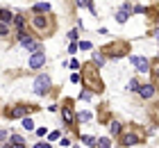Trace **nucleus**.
<instances>
[{"label": "nucleus", "instance_id": "nucleus-1", "mask_svg": "<svg viewBox=\"0 0 159 148\" xmlns=\"http://www.w3.org/2000/svg\"><path fill=\"white\" fill-rule=\"evenodd\" d=\"M50 75H46V73H41V75L34 80V93L37 96H46L48 91H50Z\"/></svg>", "mask_w": 159, "mask_h": 148}, {"label": "nucleus", "instance_id": "nucleus-2", "mask_svg": "<svg viewBox=\"0 0 159 148\" xmlns=\"http://www.w3.org/2000/svg\"><path fill=\"white\" fill-rule=\"evenodd\" d=\"M18 41H20V46L27 48L30 53H37V50H41V43L37 39H32L27 32H18Z\"/></svg>", "mask_w": 159, "mask_h": 148}, {"label": "nucleus", "instance_id": "nucleus-3", "mask_svg": "<svg viewBox=\"0 0 159 148\" xmlns=\"http://www.w3.org/2000/svg\"><path fill=\"white\" fill-rule=\"evenodd\" d=\"M37 107H27V105H16V107H9L5 112V116L7 118H23V116H27V112H34Z\"/></svg>", "mask_w": 159, "mask_h": 148}, {"label": "nucleus", "instance_id": "nucleus-4", "mask_svg": "<svg viewBox=\"0 0 159 148\" xmlns=\"http://www.w3.org/2000/svg\"><path fill=\"white\" fill-rule=\"evenodd\" d=\"M61 116L66 121V125H75V109H73V103L70 100H66V105L61 107Z\"/></svg>", "mask_w": 159, "mask_h": 148}, {"label": "nucleus", "instance_id": "nucleus-5", "mask_svg": "<svg viewBox=\"0 0 159 148\" xmlns=\"http://www.w3.org/2000/svg\"><path fill=\"white\" fill-rule=\"evenodd\" d=\"M136 93H139V96H141V98H143V100H150V98H152V96L157 93V87H155L152 82H146V84H139V91H136Z\"/></svg>", "mask_w": 159, "mask_h": 148}, {"label": "nucleus", "instance_id": "nucleus-6", "mask_svg": "<svg viewBox=\"0 0 159 148\" xmlns=\"http://www.w3.org/2000/svg\"><path fill=\"white\" fill-rule=\"evenodd\" d=\"M46 64V53L43 50H37V53L30 55V69H41Z\"/></svg>", "mask_w": 159, "mask_h": 148}, {"label": "nucleus", "instance_id": "nucleus-7", "mask_svg": "<svg viewBox=\"0 0 159 148\" xmlns=\"http://www.w3.org/2000/svg\"><path fill=\"white\" fill-rule=\"evenodd\" d=\"M32 25L37 27L39 32H46V30H48V16H46V14H39V16H34V18H32Z\"/></svg>", "mask_w": 159, "mask_h": 148}, {"label": "nucleus", "instance_id": "nucleus-8", "mask_svg": "<svg viewBox=\"0 0 159 148\" xmlns=\"http://www.w3.org/2000/svg\"><path fill=\"white\" fill-rule=\"evenodd\" d=\"M129 59H132V64H134L141 73H148V71H150V64H148V59H146V57H136V55H132Z\"/></svg>", "mask_w": 159, "mask_h": 148}, {"label": "nucleus", "instance_id": "nucleus-9", "mask_svg": "<svg viewBox=\"0 0 159 148\" xmlns=\"http://www.w3.org/2000/svg\"><path fill=\"white\" fill-rule=\"evenodd\" d=\"M139 141H141V137L139 135H132V132H125V135L120 137V144L123 146H136Z\"/></svg>", "mask_w": 159, "mask_h": 148}, {"label": "nucleus", "instance_id": "nucleus-10", "mask_svg": "<svg viewBox=\"0 0 159 148\" xmlns=\"http://www.w3.org/2000/svg\"><path fill=\"white\" fill-rule=\"evenodd\" d=\"M129 12H132V7H129V5H123L120 9L116 12V21H118V23H125V21L129 18Z\"/></svg>", "mask_w": 159, "mask_h": 148}, {"label": "nucleus", "instance_id": "nucleus-11", "mask_svg": "<svg viewBox=\"0 0 159 148\" xmlns=\"http://www.w3.org/2000/svg\"><path fill=\"white\" fill-rule=\"evenodd\" d=\"M0 23L11 25V23H14V14H11L9 9H0Z\"/></svg>", "mask_w": 159, "mask_h": 148}, {"label": "nucleus", "instance_id": "nucleus-12", "mask_svg": "<svg viewBox=\"0 0 159 148\" xmlns=\"http://www.w3.org/2000/svg\"><path fill=\"white\" fill-rule=\"evenodd\" d=\"M9 146H11V148H25V139L20 137V135H11Z\"/></svg>", "mask_w": 159, "mask_h": 148}, {"label": "nucleus", "instance_id": "nucleus-13", "mask_svg": "<svg viewBox=\"0 0 159 148\" xmlns=\"http://www.w3.org/2000/svg\"><path fill=\"white\" fill-rule=\"evenodd\" d=\"M96 146H98V148H114V144H111L109 137H100V139H96Z\"/></svg>", "mask_w": 159, "mask_h": 148}, {"label": "nucleus", "instance_id": "nucleus-14", "mask_svg": "<svg viewBox=\"0 0 159 148\" xmlns=\"http://www.w3.org/2000/svg\"><path fill=\"white\" fill-rule=\"evenodd\" d=\"M32 12H37V14H48L50 12V5L48 2H37L32 7Z\"/></svg>", "mask_w": 159, "mask_h": 148}, {"label": "nucleus", "instance_id": "nucleus-15", "mask_svg": "<svg viewBox=\"0 0 159 148\" xmlns=\"http://www.w3.org/2000/svg\"><path fill=\"white\" fill-rule=\"evenodd\" d=\"M152 84H155V87L159 84V59H155V62H152Z\"/></svg>", "mask_w": 159, "mask_h": 148}, {"label": "nucleus", "instance_id": "nucleus-16", "mask_svg": "<svg viewBox=\"0 0 159 148\" xmlns=\"http://www.w3.org/2000/svg\"><path fill=\"white\" fill-rule=\"evenodd\" d=\"M14 25L18 27V32H25V30H23L25 27V18L23 16H14Z\"/></svg>", "mask_w": 159, "mask_h": 148}, {"label": "nucleus", "instance_id": "nucleus-17", "mask_svg": "<svg viewBox=\"0 0 159 148\" xmlns=\"http://www.w3.org/2000/svg\"><path fill=\"white\" fill-rule=\"evenodd\" d=\"M23 128H25V130H34L37 125H34V121H32L30 116H23Z\"/></svg>", "mask_w": 159, "mask_h": 148}, {"label": "nucleus", "instance_id": "nucleus-18", "mask_svg": "<svg viewBox=\"0 0 159 148\" xmlns=\"http://www.w3.org/2000/svg\"><path fill=\"white\" fill-rule=\"evenodd\" d=\"M91 98H93V91H91V89H84V91L80 93V100H91Z\"/></svg>", "mask_w": 159, "mask_h": 148}, {"label": "nucleus", "instance_id": "nucleus-19", "mask_svg": "<svg viewBox=\"0 0 159 148\" xmlns=\"http://www.w3.org/2000/svg\"><path fill=\"white\" fill-rule=\"evenodd\" d=\"M120 130H123L120 123L118 121H111V135H120Z\"/></svg>", "mask_w": 159, "mask_h": 148}, {"label": "nucleus", "instance_id": "nucleus-20", "mask_svg": "<svg viewBox=\"0 0 159 148\" xmlns=\"http://www.w3.org/2000/svg\"><path fill=\"white\" fill-rule=\"evenodd\" d=\"M75 118H80V121H91V112H77Z\"/></svg>", "mask_w": 159, "mask_h": 148}, {"label": "nucleus", "instance_id": "nucleus-21", "mask_svg": "<svg viewBox=\"0 0 159 148\" xmlns=\"http://www.w3.org/2000/svg\"><path fill=\"white\" fill-rule=\"evenodd\" d=\"M139 84H141V82H139V80H136V78H134V80H132V82H129V84H127V89H129V91H139Z\"/></svg>", "mask_w": 159, "mask_h": 148}, {"label": "nucleus", "instance_id": "nucleus-22", "mask_svg": "<svg viewBox=\"0 0 159 148\" xmlns=\"http://www.w3.org/2000/svg\"><path fill=\"white\" fill-rule=\"evenodd\" d=\"M77 7H89L91 12H96V9H93V5H91V0H77Z\"/></svg>", "mask_w": 159, "mask_h": 148}, {"label": "nucleus", "instance_id": "nucleus-23", "mask_svg": "<svg viewBox=\"0 0 159 148\" xmlns=\"http://www.w3.org/2000/svg\"><path fill=\"white\" fill-rule=\"evenodd\" d=\"M82 141H84L86 146H93V144H96V137H89V135L84 137V135H82Z\"/></svg>", "mask_w": 159, "mask_h": 148}, {"label": "nucleus", "instance_id": "nucleus-24", "mask_svg": "<svg viewBox=\"0 0 159 148\" xmlns=\"http://www.w3.org/2000/svg\"><path fill=\"white\" fill-rule=\"evenodd\" d=\"M107 62V57L102 55V53H100V55H96V66H100V64H105Z\"/></svg>", "mask_w": 159, "mask_h": 148}, {"label": "nucleus", "instance_id": "nucleus-25", "mask_svg": "<svg viewBox=\"0 0 159 148\" xmlns=\"http://www.w3.org/2000/svg\"><path fill=\"white\" fill-rule=\"evenodd\" d=\"M0 34H2V36H7V34H9V25L0 23Z\"/></svg>", "mask_w": 159, "mask_h": 148}, {"label": "nucleus", "instance_id": "nucleus-26", "mask_svg": "<svg viewBox=\"0 0 159 148\" xmlns=\"http://www.w3.org/2000/svg\"><path fill=\"white\" fill-rule=\"evenodd\" d=\"M68 39H70V41H77V30H70V32H68Z\"/></svg>", "mask_w": 159, "mask_h": 148}, {"label": "nucleus", "instance_id": "nucleus-27", "mask_svg": "<svg viewBox=\"0 0 159 148\" xmlns=\"http://www.w3.org/2000/svg\"><path fill=\"white\" fill-rule=\"evenodd\" d=\"M77 48H82V50H89V48H91V43H89V41H82V43H77Z\"/></svg>", "mask_w": 159, "mask_h": 148}, {"label": "nucleus", "instance_id": "nucleus-28", "mask_svg": "<svg viewBox=\"0 0 159 148\" xmlns=\"http://www.w3.org/2000/svg\"><path fill=\"white\" fill-rule=\"evenodd\" d=\"M48 139H50V141H55V139H59V132H57V130H55V132H50V137H48Z\"/></svg>", "mask_w": 159, "mask_h": 148}, {"label": "nucleus", "instance_id": "nucleus-29", "mask_svg": "<svg viewBox=\"0 0 159 148\" xmlns=\"http://www.w3.org/2000/svg\"><path fill=\"white\" fill-rule=\"evenodd\" d=\"M34 148H50L46 141H39V144H34Z\"/></svg>", "mask_w": 159, "mask_h": 148}, {"label": "nucleus", "instance_id": "nucleus-30", "mask_svg": "<svg viewBox=\"0 0 159 148\" xmlns=\"http://www.w3.org/2000/svg\"><path fill=\"white\" fill-rule=\"evenodd\" d=\"M75 50H77V43L73 41V43H70V48H68V53H70V55H73V53H75Z\"/></svg>", "mask_w": 159, "mask_h": 148}, {"label": "nucleus", "instance_id": "nucleus-31", "mask_svg": "<svg viewBox=\"0 0 159 148\" xmlns=\"http://www.w3.org/2000/svg\"><path fill=\"white\" fill-rule=\"evenodd\" d=\"M59 146H64V148H66V146H70V139H61V141H59Z\"/></svg>", "mask_w": 159, "mask_h": 148}, {"label": "nucleus", "instance_id": "nucleus-32", "mask_svg": "<svg viewBox=\"0 0 159 148\" xmlns=\"http://www.w3.org/2000/svg\"><path fill=\"white\" fill-rule=\"evenodd\" d=\"M46 132H48L46 128H37V135H39V137H43V135H46Z\"/></svg>", "mask_w": 159, "mask_h": 148}, {"label": "nucleus", "instance_id": "nucleus-33", "mask_svg": "<svg viewBox=\"0 0 159 148\" xmlns=\"http://www.w3.org/2000/svg\"><path fill=\"white\" fill-rule=\"evenodd\" d=\"M152 36H155V39L159 41V27H157V30H155V32H152Z\"/></svg>", "mask_w": 159, "mask_h": 148}, {"label": "nucleus", "instance_id": "nucleus-34", "mask_svg": "<svg viewBox=\"0 0 159 148\" xmlns=\"http://www.w3.org/2000/svg\"><path fill=\"white\" fill-rule=\"evenodd\" d=\"M5 137H7V132H5V130H0V139H5Z\"/></svg>", "mask_w": 159, "mask_h": 148}, {"label": "nucleus", "instance_id": "nucleus-35", "mask_svg": "<svg viewBox=\"0 0 159 148\" xmlns=\"http://www.w3.org/2000/svg\"><path fill=\"white\" fill-rule=\"evenodd\" d=\"M2 148H11V146H2Z\"/></svg>", "mask_w": 159, "mask_h": 148}]
</instances>
